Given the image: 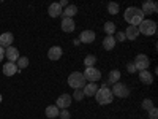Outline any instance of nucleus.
Here are the masks:
<instances>
[{
  "label": "nucleus",
  "instance_id": "obj_1",
  "mask_svg": "<svg viewBox=\"0 0 158 119\" xmlns=\"http://www.w3.org/2000/svg\"><path fill=\"white\" fill-rule=\"evenodd\" d=\"M123 19L130 24V25H135V27H138V25L144 21V13L141 11V8L138 7H130L125 10L123 13Z\"/></svg>",
  "mask_w": 158,
  "mask_h": 119
},
{
  "label": "nucleus",
  "instance_id": "obj_2",
  "mask_svg": "<svg viewBox=\"0 0 158 119\" xmlns=\"http://www.w3.org/2000/svg\"><path fill=\"white\" fill-rule=\"evenodd\" d=\"M95 97H97V102H98V105H108V103H111V102L114 100L112 92H111V89H109L106 84H104V86H101V87L97 90Z\"/></svg>",
  "mask_w": 158,
  "mask_h": 119
},
{
  "label": "nucleus",
  "instance_id": "obj_3",
  "mask_svg": "<svg viewBox=\"0 0 158 119\" xmlns=\"http://www.w3.org/2000/svg\"><path fill=\"white\" fill-rule=\"evenodd\" d=\"M138 30H139V33L147 35V37L155 35V33H156V22H155V21H150V19H144V21L138 25Z\"/></svg>",
  "mask_w": 158,
  "mask_h": 119
},
{
  "label": "nucleus",
  "instance_id": "obj_4",
  "mask_svg": "<svg viewBox=\"0 0 158 119\" xmlns=\"http://www.w3.org/2000/svg\"><path fill=\"white\" fill-rule=\"evenodd\" d=\"M68 84L73 87V89H84L85 86V78L81 72H73L70 76H68Z\"/></svg>",
  "mask_w": 158,
  "mask_h": 119
},
{
  "label": "nucleus",
  "instance_id": "obj_5",
  "mask_svg": "<svg viewBox=\"0 0 158 119\" xmlns=\"http://www.w3.org/2000/svg\"><path fill=\"white\" fill-rule=\"evenodd\" d=\"M82 75L85 78V81H90V83H97V81H100V79H101V72L98 68H95V67L85 68V72Z\"/></svg>",
  "mask_w": 158,
  "mask_h": 119
},
{
  "label": "nucleus",
  "instance_id": "obj_6",
  "mask_svg": "<svg viewBox=\"0 0 158 119\" xmlns=\"http://www.w3.org/2000/svg\"><path fill=\"white\" fill-rule=\"evenodd\" d=\"M111 92H112V95L123 99V97H128L130 89H128V86H127V84H123V83H115V84L112 86Z\"/></svg>",
  "mask_w": 158,
  "mask_h": 119
},
{
  "label": "nucleus",
  "instance_id": "obj_7",
  "mask_svg": "<svg viewBox=\"0 0 158 119\" xmlns=\"http://www.w3.org/2000/svg\"><path fill=\"white\" fill-rule=\"evenodd\" d=\"M133 64H135V68H136V70L142 72V70H149L150 60H149V57H147L146 54H138Z\"/></svg>",
  "mask_w": 158,
  "mask_h": 119
},
{
  "label": "nucleus",
  "instance_id": "obj_8",
  "mask_svg": "<svg viewBox=\"0 0 158 119\" xmlns=\"http://www.w3.org/2000/svg\"><path fill=\"white\" fill-rule=\"evenodd\" d=\"M71 102H73V99H71L70 94H62V95L57 99L56 107H57V108H62V110H67L70 105H71Z\"/></svg>",
  "mask_w": 158,
  "mask_h": 119
},
{
  "label": "nucleus",
  "instance_id": "obj_9",
  "mask_svg": "<svg viewBox=\"0 0 158 119\" xmlns=\"http://www.w3.org/2000/svg\"><path fill=\"white\" fill-rule=\"evenodd\" d=\"M5 57L8 59V62H16L21 56H19V49L15 46H10L5 49Z\"/></svg>",
  "mask_w": 158,
  "mask_h": 119
},
{
  "label": "nucleus",
  "instance_id": "obj_10",
  "mask_svg": "<svg viewBox=\"0 0 158 119\" xmlns=\"http://www.w3.org/2000/svg\"><path fill=\"white\" fill-rule=\"evenodd\" d=\"M79 42L82 43H94L95 42V32L94 30H82L81 35H79Z\"/></svg>",
  "mask_w": 158,
  "mask_h": 119
},
{
  "label": "nucleus",
  "instance_id": "obj_11",
  "mask_svg": "<svg viewBox=\"0 0 158 119\" xmlns=\"http://www.w3.org/2000/svg\"><path fill=\"white\" fill-rule=\"evenodd\" d=\"M13 40H15V37H13L11 32H5V33H2V35H0V46H2L3 49L10 48L11 43H13Z\"/></svg>",
  "mask_w": 158,
  "mask_h": 119
},
{
  "label": "nucleus",
  "instance_id": "obj_12",
  "mask_svg": "<svg viewBox=\"0 0 158 119\" xmlns=\"http://www.w3.org/2000/svg\"><path fill=\"white\" fill-rule=\"evenodd\" d=\"M141 11L144 13V16H146V15H155V13L158 11V8H156V3L155 2H150V0H149V2H146V3L142 5Z\"/></svg>",
  "mask_w": 158,
  "mask_h": 119
},
{
  "label": "nucleus",
  "instance_id": "obj_13",
  "mask_svg": "<svg viewBox=\"0 0 158 119\" xmlns=\"http://www.w3.org/2000/svg\"><path fill=\"white\" fill-rule=\"evenodd\" d=\"M62 54H63V49H62L60 46H52V48L48 51V57H49L51 60H59V59L62 57Z\"/></svg>",
  "mask_w": 158,
  "mask_h": 119
},
{
  "label": "nucleus",
  "instance_id": "obj_14",
  "mask_svg": "<svg viewBox=\"0 0 158 119\" xmlns=\"http://www.w3.org/2000/svg\"><path fill=\"white\" fill-rule=\"evenodd\" d=\"M18 72H19V68H18V65L15 62H8V64L3 65V75L5 76H13V75H16Z\"/></svg>",
  "mask_w": 158,
  "mask_h": 119
},
{
  "label": "nucleus",
  "instance_id": "obj_15",
  "mask_svg": "<svg viewBox=\"0 0 158 119\" xmlns=\"http://www.w3.org/2000/svg\"><path fill=\"white\" fill-rule=\"evenodd\" d=\"M74 29H76L74 21H73L71 18H63V21H62V30L67 32V33H70V32H73Z\"/></svg>",
  "mask_w": 158,
  "mask_h": 119
},
{
  "label": "nucleus",
  "instance_id": "obj_16",
  "mask_svg": "<svg viewBox=\"0 0 158 119\" xmlns=\"http://www.w3.org/2000/svg\"><path fill=\"white\" fill-rule=\"evenodd\" d=\"M123 33H125L127 40H136L139 37V30H138V27H135V25H128Z\"/></svg>",
  "mask_w": 158,
  "mask_h": 119
},
{
  "label": "nucleus",
  "instance_id": "obj_17",
  "mask_svg": "<svg viewBox=\"0 0 158 119\" xmlns=\"http://www.w3.org/2000/svg\"><path fill=\"white\" fill-rule=\"evenodd\" d=\"M62 7L59 5V3H51L49 5V8H48V13H49V16L51 18H57V16H60L62 15Z\"/></svg>",
  "mask_w": 158,
  "mask_h": 119
},
{
  "label": "nucleus",
  "instance_id": "obj_18",
  "mask_svg": "<svg viewBox=\"0 0 158 119\" xmlns=\"http://www.w3.org/2000/svg\"><path fill=\"white\" fill-rule=\"evenodd\" d=\"M139 79H141V83H144V84H152L153 83V76H152V73L149 70L139 72Z\"/></svg>",
  "mask_w": 158,
  "mask_h": 119
},
{
  "label": "nucleus",
  "instance_id": "obj_19",
  "mask_svg": "<svg viewBox=\"0 0 158 119\" xmlns=\"http://www.w3.org/2000/svg\"><path fill=\"white\" fill-rule=\"evenodd\" d=\"M97 90H98V86H97L95 83H89V84H85V86H84V89H82L84 95H87V97L95 95V94H97Z\"/></svg>",
  "mask_w": 158,
  "mask_h": 119
},
{
  "label": "nucleus",
  "instance_id": "obj_20",
  "mask_svg": "<svg viewBox=\"0 0 158 119\" xmlns=\"http://www.w3.org/2000/svg\"><path fill=\"white\" fill-rule=\"evenodd\" d=\"M115 43H117L115 38H114L112 35H108L106 38L103 40V48L106 49V51H112V49L115 48Z\"/></svg>",
  "mask_w": 158,
  "mask_h": 119
},
{
  "label": "nucleus",
  "instance_id": "obj_21",
  "mask_svg": "<svg viewBox=\"0 0 158 119\" xmlns=\"http://www.w3.org/2000/svg\"><path fill=\"white\" fill-rule=\"evenodd\" d=\"M76 13H77V7L76 5H68L62 11V15H63V18H71L73 19V16L76 15Z\"/></svg>",
  "mask_w": 158,
  "mask_h": 119
},
{
  "label": "nucleus",
  "instance_id": "obj_22",
  "mask_svg": "<svg viewBox=\"0 0 158 119\" xmlns=\"http://www.w3.org/2000/svg\"><path fill=\"white\" fill-rule=\"evenodd\" d=\"M44 113H46V116H48L49 119H54V117H57V116H59V113H60V111H59V108L56 107V105H49V107L46 108V111H44Z\"/></svg>",
  "mask_w": 158,
  "mask_h": 119
},
{
  "label": "nucleus",
  "instance_id": "obj_23",
  "mask_svg": "<svg viewBox=\"0 0 158 119\" xmlns=\"http://www.w3.org/2000/svg\"><path fill=\"white\" fill-rule=\"evenodd\" d=\"M118 79H120V72L118 70H111L109 76H108V81L111 84H115V83H118Z\"/></svg>",
  "mask_w": 158,
  "mask_h": 119
},
{
  "label": "nucleus",
  "instance_id": "obj_24",
  "mask_svg": "<svg viewBox=\"0 0 158 119\" xmlns=\"http://www.w3.org/2000/svg\"><path fill=\"white\" fill-rule=\"evenodd\" d=\"M16 65H18V68H19V70L27 68V67H29V57H25V56L19 57V59L16 60Z\"/></svg>",
  "mask_w": 158,
  "mask_h": 119
},
{
  "label": "nucleus",
  "instance_id": "obj_25",
  "mask_svg": "<svg viewBox=\"0 0 158 119\" xmlns=\"http://www.w3.org/2000/svg\"><path fill=\"white\" fill-rule=\"evenodd\" d=\"M94 64H97V56H94V54H89V56H85V59H84V65L89 68V67H94Z\"/></svg>",
  "mask_w": 158,
  "mask_h": 119
},
{
  "label": "nucleus",
  "instance_id": "obj_26",
  "mask_svg": "<svg viewBox=\"0 0 158 119\" xmlns=\"http://www.w3.org/2000/svg\"><path fill=\"white\" fill-rule=\"evenodd\" d=\"M104 32H106L108 35H112L114 37V33H115V24L111 22V21H108L106 24H104Z\"/></svg>",
  "mask_w": 158,
  "mask_h": 119
},
{
  "label": "nucleus",
  "instance_id": "obj_27",
  "mask_svg": "<svg viewBox=\"0 0 158 119\" xmlns=\"http://www.w3.org/2000/svg\"><path fill=\"white\" fill-rule=\"evenodd\" d=\"M142 108L146 110V111H150L153 108V102L150 99H146V100H142Z\"/></svg>",
  "mask_w": 158,
  "mask_h": 119
},
{
  "label": "nucleus",
  "instance_id": "obj_28",
  "mask_svg": "<svg viewBox=\"0 0 158 119\" xmlns=\"http://www.w3.org/2000/svg\"><path fill=\"white\" fill-rule=\"evenodd\" d=\"M108 11L111 13V15H118V5L114 3V2H111V3L108 5Z\"/></svg>",
  "mask_w": 158,
  "mask_h": 119
},
{
  "label": "nucleus",
  "instance_id": "obj_29",
  "mask_svg": "<svg viewBox=\"0 0 158 119\" xmlns=\"http://www.w3.org/2000/svg\"><path fill=\"white\" fill-rule=\"evenodd\" d=\"M85 95H84V92H82V89H76L74 90V94H73V99L74 100H77V102H81L82 99H84Z\"/></svg>",
  "mask_w": 158,
  "mask_h": 119
},
{
  "label": "nucleus",
  "instance_id": "obj_30",
  "mask_svg": "<svg viewBox=\"0 0 158 119\" xmlns=\"http://www.w3.org/2000/svg\"><path fill=\"white\" fill-rule=\"evenodd\" d=\"M149 119H158V110L155 107L149 111Z\"/></svg>",
  "mask_w": 158,
  "mask_h": 119
},
{
  "label": "nucleus",
  "instance_id": "obj_31",
  "mask_svg": "<svg viewBox=\"0 0 158 119\" xmlns=\"http://www.w3.org/2000/svg\"><path fill=\"white\" fill-rule=\"evenodd\" d=\"M114 38H115V42H125V40H127V38H125V33H123V32H117Z\"/></svg>",
  "mask_w": 158,
  "mask_h": 119
},
{
  "label": "nucleus",
  "instance_id": "obj_32",
  "mask_svg": "<svg viewBox=\"0 0 158 119\" xmlns=\"http://www.w3.org/2000/svg\"><path fill=\"white\" fill-rule=\"evenodd\" d=\"M59 116H60V119H70V111L68 110H62L59 113Z\"/></svg>",
  "mask_w": 158,
  "mask_h": 119
},
{
  "label": "nucleus",
  "instance_id": "obj_33",
  "mask_svg": "<svg viewBox=\"0 0 158 119\" xmlns=\"http://www.w3.org/2000/svg\"><path fill=\"white\" fill-rule=\"evenodd\" d=\"M127 70H128L130 73H135V72H136V68H135V64H133V62H130V64L127 65Z\"/></svg>",
  "mask_w": 158,
  "mask_h": 119
},
{
  "label": "nucleus",
  "instance_id": "obj_34",
  "mask_svg": "<svg viewBox=\"0 0 158 119\" xmlns=\"http://www.w3.org/2000/svg\"><path fill=\"white\" fill-rule=\"evenodd\" d=\"M3 57H5V49H3L2 46H0V62L3 60Z\"/></svg>",
  "mask_w": 158,
  "mask_h": 119
},
{
  "label": "nucleus",
  "instance_id": "obj_35",
  "mask_svg": "<svg viewBox=\"0 0 158 119\" xmlns=\"http://www.w3.org/2000/svg\"><path fill=\"white\" fill-rule=\"evenodd\" d=\"M59 5H60V7H68V2H67V0H60Z\"/></svg>",
  "mask_w": 158,
  "mask_h": 119
},
{
  "label": "nucleus",
  "instance_id": "obj_36",
  "mask_svg": "<svg viewBox=\"0 0 158 119\" xmlns=\"http://www.w3.org/2000/svg\"><path fill=\"white\" fill-rule=\"evenodd\" d=\"M0 103H2V94H0Z\"/></svg>",
  "mask_w": 158,
  "mask_h": 119
}]
</instances>
